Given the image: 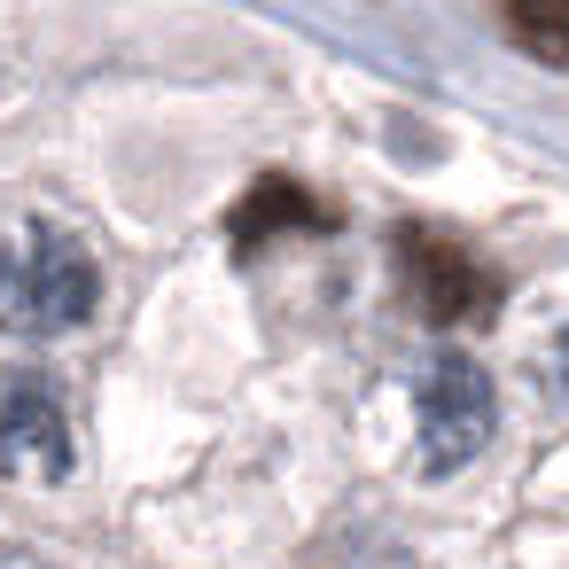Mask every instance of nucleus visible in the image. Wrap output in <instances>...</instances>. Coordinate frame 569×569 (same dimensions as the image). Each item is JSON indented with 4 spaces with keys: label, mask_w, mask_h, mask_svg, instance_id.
Segmentation results:
<instances>
[{
    "label": "nucleus",
    "mask_w": 569,
    "mask_h": 569,
    "mask_svg": "<svg viewBox=\"0 0 569 569\" xmlns=\"http://www.w3.org/2000/svg\"><path fill=\"white\" fill-rule=\"evenodd\" d=\"M102 305V273L79 234L63 227H24L0 242V328L17 336H63Z\"/></svg>",
    "instance_id": "obj_1"
},
{
    "label": "nucleus",
    "mask_w": 569,
    "mask_h": 569,
    "mask_svg": "<svg viewBox=\"0 0 569 569\" xmlns=\"http://www.w3.org/2000/svg\"><path fill=\"white\" fill-rule=\"evenodd\" d=\"M398 273H406V297L429 328H476L499 312V281L452 242V234H429V227H398Z\"/></svg>",
    "instance_id": "obj_2"
},
{
    "label": "nucleus",
    "mask_w": 569,
    "mask_h": 569,
    "mask_svg": "<svg viewBox=\"0 0 569 569\" xmlns=\"http://www.w3.org/2000/svg\"><path fill=\"white\" fill-rule=\"evenodd\" d=\"M413 413H421V468L429 476H452L483 452L491 437V382L476 359H437L421 382H413Z\"/></svg>",
    "instance_id": "obj_3"
},
{
    "label": "nucleus",
    "mask_w": 569,
    "mask_h": 569,
    "mask_svg": "<svg viewBox=\"0 0 569 569\" xmlns=\"http://www.w3.org/2000/svg\"><path fill=\"white\" fill-rule=\"evenodd\" d=\"M0 476H71V421L40 367H0Z\"/></svg>",
    "instance_id": "obj_4"
},
{
    "label": "nucleus",
    "mask_w": 569,
    "mask_h": 569,
    "mask_svg": "<svg viewBox=\"0 0 569 569\" xmlns=\"http://www.w3.org/2000/svg\"><path fill=\"white\" fill-rule=\"evenodd\" d=\"M289 227H328V211H320L297 180H281V172L250 180V196H242L234 219H227V234H234L242 250H258V242H273V234H289Z\"/></svg>",
    "instance_id": "obj_5"
},
{
    "label": "nucleus",
    "mask_w": 569,
    "mask_h": 569,
    "mask_svg": "<svg viewBox=\"0 0 569 569\" xmlns=\"http://www.w3.org/2000/svg\"><path fill=\"white\" fill-rule=\"evenodd\" d=\"M507 40L538 63H569V0H507Z\"/></svg>",
    "instance_id": "obj_6"
},
{
    "label": "nucleus",
    "mask_w": 569,
    "mask_h": 569,
    "mask_svg": "<svg viewBox=\"0 0 569 569\" xmlns=\"http://www.w3.org/2000/svg\"><path fill=\"white\" fill-rule=\"evenodd\" d=\"M546 375H553V390L569 398V320L553 328V343H546Z\"/></svg>",
    "instance_id": "obj_7"
},
{
    "label": "nucleus",
    "mask_w": 569,
    "mask_h": 569,
    "mask_svg": "<svg viewBox=\"0 0 569 569\" xmlns=\"http://www.w3.org/2000/svg\"><path fill=\"white\" fill-rule=\"evenodd\" d=\"M0 569H48L40 553H0Z\"/></svg>",
    "instance_id": "obj_8"
}]
</instances>
